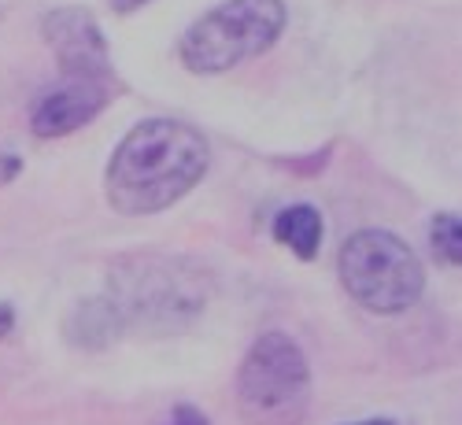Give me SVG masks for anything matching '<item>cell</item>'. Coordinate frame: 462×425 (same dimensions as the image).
<instances>
[{
    "label": "cell",
    "mask_w": 462,
    "mask_h": 425,
    "mask_svg": "<svg viewBox=\"0 0 462 425\" xmlns=\"http://www.w3.org/2000/svg\"><path fill=\"white\" fill-rule=\"evenodd\" d=\"M208 141L178 119L134 126L107 163V200L119 215H156L178 204L208 174Z\"/></svg>",
    "instance_id": "obj_1"
},
{
    "label": "cell",
    "mask_w": 462,
    "mask_h": 425,
    "mask_svg": "<svg viewBox=\"0 0 462 425\" xmlns=\"http://www.w3.org/2000/svg\"><path fill=\"white\" fill-rule=\"evenodd\" d=\"M107 300L126 326L152 333L185 329L208 303V282L197 266H185L171 255H134L111 274Z\"/></svg>",
    "instance_id": "obj_2"
},
{
    "label": "cell",
    "mask_w": 462,
    "mask_h": 425,
    "mask_svg": "<svg viewBox=\"0 0 462 425\" xmlns=\"http://www.w3.org/2000/svg\"><path fill=\"white\" fill-rule=\"evenodd\" d=\"M237 407L248 425H303L311 407V366L285 333H263L237 370Z\"/></svg>",
    "instance_id": "obj_3"
},
{
    "label": "cell",
    "mask_w": 462,
    "mask_h": 425,
    "mask_svg": "<svg viewBox=\"0 0 462 425\" xmlns=\"http://www.w3.org/2000/svg\"><path fill=\"white\" fill-rule=\"evenodd\" d=\"M337 270L348 296L374 315H400L414 307L426 289V270L411 245L384 229L352 234L340 248Z\"/></svg>",
    "instance_id": "obj_4"
},
{
    "label": "cell",
    "mask_w": 462,
    "mask_h": 425,
    "mask_svg": "<svg viewBox=\"0 0 462 425\" xmlns=\"http://www.w3.org/2000/svg\"><path fill=\"white\" fill-rule=\"evenodd\" d=\"M285 30L282 0H226L197 19L181 37V63L192 74H222L252 56H263Z\"/></svg>",
    "instance_id": "obj_5"
},
{
    "label": "cell",
    "mask_w": 462,
    "mask_h": 425,
    "mask_svg": "<svg viewBox=\"0 0 462 425\" xmlns=\"http://www.w3.org/2000/svg\"><path fill=\"white\" fill-rule=\"evenodd\" d=\"M49 49L56 52L67 79H111L107 74V45L97 19L82 8L49 12L42 23Z\"/></svg>",
    "instance_id": "obj_6"
},
{
    "label": "cell",
    "mask_w": 462,
    "mask_h": 425,
    "mask_svg": "<svg viewBox=\"0 0 462 425\" xmlns=\"http://www.w3.org/2000/svg\"><path fill=\"white\" fill-rule=\"evenodd\" d=\"M111 100V79H67V86L52 89L33 111L37 137H67L93 123Z\"/></svg>",
    "instance_id": "obj_7"
},
{
    "label": "cell",
    "mask_w": 462,
    "mask_h": 425,
    "mask_svg": "<svg viewBox=\"0 0 462 425\" xmlns=\"http://www.w3.org/2000/svg\"><path fill=\"white\" fill-rule=\"evenodd\" d=\"M123 333V319L115 311V303L107 296H97V300H86L74 307V315L67 319V337L70 344L79 347H107L115 337Z\"/></svg>",
    "instance_id": "obj_8"
},
{
    "label": "cell",
    "mask_w": 462,
    "mask_h": 425,
    "mask_svg": "<svg viewBox=\"0 0 462 425\" xmlns=\"http://www.w3.org/2000/svg\"><path fill=\"white\" fill-rule=\"evenodd\" d=\"M274 237L289 252H296L300 259H315L319 245H322V215H319V208H311V204L285 208L274 218Z\"/></svg>",
    "instance_id": "obj_9"
},
{
    "label": "cell",
    "mask_w": 462,
    "mask_h": 425,
    "mask_svg": "<svg viewBox=\"0 0 462 425\" xmlns=\"http://www.w3.org/2000/svg\"><path fill=\"white\" fill-rule=\"evenodd\" d=\"M430 248H433L437 263H444V266H458L462 263V226H458L455 211L433 218V226H430Z\"/></svg>",
    "instance_id": "obj_10"
},
{
    "label": "cell",
    "mask_w": 462,
    "mask_h": 425,
    "mask_svg": "<svg viewBox=\"0 0 462 425\" xmlns=\"http://www.w3.org/2000/svg\"><path fill=\"white\" fill-rule=\"evenodd\" d=\"M171 425H211L197 407H178L174 411V418H171Z\"/></svg>",
    "instance_id": "obj_11"
},
{
    "label": "cell",
    "mask_w": 462,
    "mask_h": 425,
    "mask_svg": "<svg viewBox=\"0 0 462 425\" xmlns=\"http://www.w3.org/2000/svg\"><path fill=\"white\" fill-rule=\"evenodd\" d=\"M19 167H23V163H19L15 156H0V185H8V181L19 174Z\"/></svg>",
    "instance_id": "obj_12"
},
{
    "label": "cell",
    "mask_w": 462,
    "mask_h": 425,
    "mask_svg": "<svg viewBox=\"0 0 462 425\" xmlns=\"http://www.w3.org/2000/svg\"><path fill=\"white\" fill-rule=\"evenodd\" d=\"M12 329H15V311H12V303H0V340H5Z\"/></svg>",
    "instance_id": "obj_13"
},
{
    "label": "cell",
    "mask_w": 462,
    "mask_h": 425,
    "mask_svg": "<svg viewBox=\"0 0 462 425\" xmlns=\"http://www.w3.org/2000/svg\"><path fill=\"white\" fill-rule=\"evenodd\" d=\"M141 5H148V0H111L115 12H137Z\"/></svg>",
    "instance_id": "obj_14"
},
{
    "label": "cell",
    "mask_w": 462,
    "mask_h": 425,
    "mask_svg": "<svg viewBox=\"0 0 462 425\" xmlns=\"http://www.w3.org/2000/svg\"><path fill=\"white\" fill-rule=\"evenodd\" d=\"M359 425H393V421H384V418H370V421H359Z\"/></svg>",
    "instance_id": "obj_15"
}]
</instances>
